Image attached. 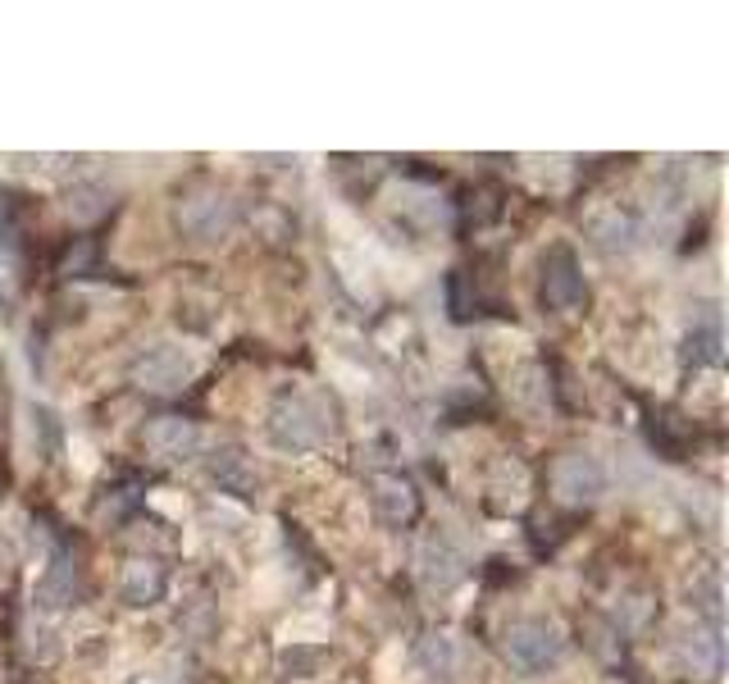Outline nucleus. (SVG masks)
Returning a JSON list of instances; mask_svg holds the SVG:
<instances>
[{"mask_svg":"<svg viewBox=\"0 0 729 684\" xmlns=\"http://www.w3.org/2000/svg\"><path fill=\"white\" fill-rule=\"evenodd\" d=\"M333 424L324 420V402L306 393H283L279 406L270 411V439L287 452H306L328 439Z\"/></svg>","mask_w":729,"mask_h":684,"instance_id":"f257e3e1","label":"nucleus"},{"mask_svg":"<svg viewBox=\"0 0 729 684\" xmlns=\"http://www.w3.org/2000/svg\"><path fill=\"white\" fill-rule=\"evenodd\" d=\"M543 306L547 311H579L584 306V274H579V261H575V251L570 247H551L543 255Z\"/></svg>","mask_w":729,"mask_h":684,"instance_id":"f03ea898","label":"nucleus"},{"mask_svg":"<svg viewBox=\"0 0 729 684\" xmlns=\"http://www.w3.org/2000/svg\"><path fill=\"white\" fill-rule=\"evenodd\" d=\"M506 657L516 662L520 671L538 675L547 666H556V657H561V634H556L547 621H516L506 630Z\"/></svg>","mask_w":729,"mask_h":684,"instance_id":"7ed1b4c3","label":"nucleus"},{"mask_svg":"<svg viewBox=\"0 0 729 684\" xmlns=\"http://www.w3.org/2000/svg\"><path fill=\"white\" fill-rule=\"evenodd\" d=\"M174 220H179V229H183L188 238L214 242V238H224V233L233 229L237 215H233V201H229L224 192H192V197L179 201Z\"/></svg>","mask_w":729,"mask_h":684,"instance_id":"20e7f679","label":"nucleus"},{"mask_svg":"<svg viewBox=\"0 0 729 684\" xmlns=\"http://www.w3.org/2000/svg\"><path fill=\"white\" fill-rule=\"evenodd\" d=\"M551 489L561 502H575V506L597 502L607 493V470L597 465V456H588V452H570V456H561L551 465Z\"/></svg>","mask_w":729,"mask_h":684,"instance_id":"39448f33","label":"nucleus"},{"mask_svg":"<svg viewBox=\"0 0 729 684\" xmlns=\"http://www.w3.org/2000/svg\"><path fill=\"white\" fill-rule=\"evenodd\" d=\"M133 379L142 383V389H151V393H174V389H183V383L192 379V361H188L183 348L155 342V348L138 352V361H133Z\"/></svg>","mask_w":729,"mask_h":684,"instance_id":"423d86ee","label":"nucleus"},{"mask_svg":"<svg viewBox=\"0 0 729 684\" xmlns=\"http://www.w3.org/2000/svg\"><path fill=\"white\" fill-rule=\"evenodd\" d=\"M369 502L383 525H411L419 516V489L402 470H378V475H369Z\"/></svg>","mask_w":729,"mask_h":684,"instance_id":"0eeeda50","label":"nucleus"},{"mask_svg":"<svg viewBox=\"0 0 729 684\" xmlns=\"http://www.w3.org/2000/svg\"><path fill=\"white\" fill-rule=\"evenodd\" d=\"M142 443H146V452L160 456V461H183V456H192V452L201 447V430H196L192 420H183V415H155V420L146 424Z\"/></svg>","mask_w":729,"mask_h":684,"instance_id":"6e6552de","label":"nucleus"},{"mask_svg":"<svg viewBox=\"0 0 729 684\" xmlns=\"http://www.w3.org/2000/svg\"><path fill=\"white\" fill-rule=\"evenodd\" d=\"M164 584H169V571L155 562V557H133L119 575V593L128 607H151L164 597Z\"/></svg>","mask_w":729,"mask_h":684,"instance_id":"1a4fd4ad","label":"nucleus"},{"mask_svg":"<svg viewBox=\"0 0 729 684\" xmlns=\"http://www.w3.org/2000/svg\"><path fill=\"white\" fill-rule=\"evenodd\" d=\"M210 475H214V484H220L224 493H233V497H251L255 489H261V470H255L251 456L237 452V447L214 452L210 456Z\"/></svg>","mask_w":729,"mask_h":684,"instance_id":"9d476101","label":"nucleus"},{"mask_svg":"<svg viewBox=\"0 0 729 684\" xmlns=\"http://www.w3.org/2000/svg\"><path fill=\"white\" fill-rule=\"evenodd\" d=\"M419 575H424V584H434V589H452V584L465 575V566H460V557H456L447 543H434V539H428V543L419 547Z\"/></svg>","mask_w":729,"mask_h":684,"instance_id":"9b49d317","label":"nucleus"},{"mask_svg":"<svg viewBox=\"0 0 729 684\" xmlns=\"http://www.w3.org/2000/svg\"><path fill=\"white\" fill-rule=\"evenodd\" d=\"M648 439H652V447L661 452V456H670V461H684V452H689V439H693V430L684 424V415H675V411H661V415H652L648 420Z\"/></svg>","mask_w":729,"mask_h":684,"instance_id":"f8f14e48","label":"nucleus"},{"mask_svg":"<svg viewBox=\"0 0 729 684\" xmlns=\"http://www.w3.org/2000/svg\"><path fill=\"white\" fill-rule=\"evenodd\" d=\"M419 666L428 671V675H438V680H452L456 675V666H460V653H456V638L452 634H424L419 638Z\"/></svg>","mask_w":729,"mask_h":684,"instance_id":"ddd939ff","label":"nucleus"},{"mask_svg":"<svg viewBox=\"0 0 729 684\" xmlns=\"http://www.w3.org/2000/svg\"><path fill=\"white\" fill-rule=\"evenodd\" d=\"M447 306H452V320L484 315V292H479V283H475V274H469V270H452V279H447Z\"/></svg>","mask_w":729,"mask_h":684,"instance_id":"4468645a","label":"nucleus"},{"mask_svg":"<svg viewBox=\"0 0 729 684\" xmlns=\"http://www.w3.org/2000/svg\"><path fill=\"white\" fill-rule=\"evenodd\" d=\"M73 593H78V584H73V566H69V557H55L51 571L41 575V584H37V603H41V607H69V603H73Z\"/></svg>","mask_w":729,"mask_h":684,"instance_id":"2eb2a0df","label":"nucleus"},{"mask_svg":"<svg viewBox=\"0 0 729 684\" xmlns=\"http://www.w3.org/2000/svg\"><path fill=\"white\" fill-rule=\"evenodd\" d=\"M97 270V238H73V247H69V255H64V265H60V274H92Z\"/></svg>","mask_w":729,"mask_h":684,"instance_id":"dca6fc26","label":"nucleus"},{"mask_svg":"<svg viewBox=\"0 0 729 684\" xmlns=\"http://www.w3.org/2000/svg\"><path fill=\"white\" fill-rule=\"evenodd\" d=\"M689 361H693V365H711V361H720V333H716V329L689 333Z\"/></svg>","mask_w":729,"mask_h":684,"instance_id":"f3484780","label":"nucleus"}]
</instances>
